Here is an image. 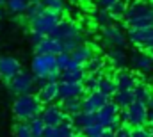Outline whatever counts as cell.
Returning <instances> with one entry per match:
<instances>
[{
	"mask_svg": "<svg viewBox=\"0 0 153 137\" xmlns=\"http://www.w3.org/2000/svg\"><path fill=\"white\" fill-rule=\"evenodd\" d=\"M61 13L59 11H53V9H45L41 14H38L36 18L29 20L30 23V41L32 45H38L41 39H45L46 36H52L57 23L61 22Z\"/></svg>",
	"mask_w": 153,
	"mask_h": 137,
	"instance_id": "obj_1",
	"label": "cell"
},
{
	"mask_svg": "<svg viewBox=\"0 0 153 137\" xmlns=\"http://www.w3.org/2000/svg\"><path fill=\"white\" fill-rule=\"evenodd\" d=\"M125 25L128 29H143L153 25V4L146 0H135L126 5Z\"/></svg>",
	"mask_w": 153,
	"mask_h": 137,
	"instance_id": "obj_2",
	"label": "cell"
},
{
	"mask_svg": "<svg viewBox=\"0 0 153 137\" xmlns=\"http://www.w3.org/2000/svg\"><path fill=\"white\" fill-rule=\"evenodd\" d=\"M41 110H43V102L38 98V95L32 93L16 96L13 103V114L18 121H30L36 116H41Z\"/></svg>",
	"mask_w": 153,
	"mask_h": 137,
	"instance_id": "obj_3",
	"label": "cell"
},
{
	"mask_svg": "<svg viewBox=\"0 0 153 137\" xmlns=\"http://www.w3.org/2000/svg\"><path fill=\"white\" fill-rule=\"evenodd\" d=\"M53 37H57L61 43H62V48L66 52H71L75 50L76 46L84 41V34H82V29L76 25L75 22L71 20H61L53 31Z\"/></svg>",
	"mask_w": 153,
	"mask_h": 137,
	"instance_id": "obj_4",
	"label": "cell"
},
{
	"mask_svg": "<svg viewBox=\"0 0 153 137\" xmlns=\"http://www.w3.org/2000/svg\"><path fill=\"white\" fill-rule=\"evenodd\" d=\"M5 86H7L9 93L14 95V96L27 95V93H32L34 91V87H36V77H34V73H27V71L22 69L13 78L5 80Z\"/></svg>",
	"mask_w": 153,
	"mask_h": 137,
	"instance_id": "obj_5",
	"label": "cell"
},
{
	"mask_svg": "<svg viewBox=\"0 0 153 137\" xmlns=\"http://www.w3.org/2000/svg\"><path fill=\"white\" fill-rule=\"evenodd\" d=\"M30 68H32V73H34L36 78H46L52 69L57 68L55 55L53 54H36L34 59H32V66Z\"/></svg>",
	"mask_w": 153,
	"mask_h": 137,
	"instance_id": "obj_6",
	"label": "cell"
},
{
	"mask_svg": "<svg viewBox=\"0 0 153 137\" xmlns=\"http://www.w3.org/2000/svg\"><path fill=\"white\" fill-rule=\"evenodd\" d=\"M148 103L144 102H132L128 107H126V112H128V125L132 127H144L148 123Z\"/></svg>",
	"mask_w": 153,
	"mask_h": 137,
	"instance_id": "obj_7",
	"label": "cell"
},
{
	"mask_svg": "<svg viewBox=\"0 0 153 137\" xmlns=\"http://www.w3.org/2000/svg\"><path fill=\"white\" fill-rule=\"evenodd\" d=\"M102 39H103V43H105L109 48H114V46L123 48V46L126 45V41H128V36L123 34V31H121L117 25L111 23V25H107V27H102Z\"/></svg>",
	"mask_w": 153,
	"mask_h": 137,
	"instance_id": "obj_8",
	"label": "cell"
},
{
	"mask_svg": "<svg viewBox=\"0 0 153 137\" xmlns=\"http://www.w3.org/2000/svg\"><path fill=\"white\" fill-rule=\"evenodd\" d=\"M66 116L68 114L62 110V107L55 105V103H46V107H43V110H41V118L46 127H59L66 119Z\"/></svg>",
	"mask_w": 153,
	"mask_h": 137,
	"instance_id": "obj_9",
	"label": "cell"
},
{
	"mask_svg": "<svg viewBox=\"0 0 153 137\" xmlns=\"http://www.w3.org/2000/svg\"><path fill=\"white\" fill-rule=\"evenodd\" d=\"M128 41L134 43L135 46L146 50L153 41V25L143 27V29H128Z\"/></svg>",
	"mask_w": 153,
	"mask_h": 137,
	"instance_id": "obj_10",
	"label": "cell"
},
{
	"mask_svg": "<svg viewBox=\"0 0 153 137\" xmlns=\"http://www.w3.org/2000/svg\"><path fill=\"white\" fill-rule=\"evenodd\" d=\"M109 100L111 98L107 95L100 93L98 89L96 91H87V95L82 98V110H85V112H96V110H100Z\"/></svg>",
	"mask_w": 153,
	"mask_h": 137,
	"instance_id": "obj_11",
	"label": "cell"
},
{
	"mask_svg": "<svg viewBox=\"0 0 153 137\" xmlns=\"http://www.w3.org/2000/svg\"><path fill=\"white\" fill-rule=\"evenodd\" d=\"M119 110H121V107H119L112 98H111V100L105 103L100 110H96L98 125H102V127H105V128H107V127H109V125L116 119V118L119 116Z\"/></svg>",
	"mask_w": 153,
	"mask_h": 137,
	"instance_id": "obj_12",
	"label": "cell"
},
{
	"mask_svg": "<svg viewBox=\"0 0 153 137\" xmlns=\"http://www.w3.org/2000/svg\"><path fill=\"white\" fill-rule=\"evenodd\" d=\"M130 64L134 71H139V73H152L153 71V57L146 52H134L132 57H130Z\"/></svg>",
	"mask_w": 153,
	"mask_h": 137,
	"instance_id": "obj_13",
	"label": "cell"
},
{
	"mask_svg": "<svg viewBox=\"0 0 153 137\" xmlns=\"http://www.w3.org/2000/svg\"><path fill=\"white\" fill-rule=\"evenodd\" d=\"M20 71H22V64L16 57H11V55H2L0 57V77L4 80L13 78Z\"/></svg>",
	"mask_w": 153,
	"mask_h": 137,
	"instance_id": "obj_14",
	"label": "cell"
},
{
	"mask_svg": "<svg viewBox=\"0 0 153 137\" xmlns=\"http://www.w3.org/2000/svg\"><path fill=\"white\" fill-rule=\"evenodd\" d=\"M34 50H36V54H53V55L64 52L62 43L53 36H46L45 39H41L38 45H34Z\"/></svg>",
	"mask_w": 153,
	"mask_h": 137,
	"instance_id": "obj_15",
	"label": "cell"
},
{
	"mask_svg": "<svg viewBox=\"0 0 153 137\" xmlns=\"http://www.w3.org/2000/svg\"><path fill=\"white\" fill-rule=\"evenodd\" d=\"M114 80H116L117 89H134V87H135V84L139 82V78L135 77V73H134V71H130V69H126V68L116 69Z\"/></svg>",
	"mask_w": 153,
	"mask_h": 137,
	"instance_id": "obj_16",
	"label": "cell"
},
{
	"mask_svg": "<svg viewBox=\"0 0 153 137\" xmlns=\"http://www.w3.org/2000/svg\"><path fill=\"white\" fill-rule=\"evenodd\" d=\"M84 91H85L84 82H66V80L59 82V100L71 98V96H82Z\"/></svg>",
	"mask_w": 153,
	"mask_h": 137,
	"instance_id": "obj_17",
	"label": "cell"
},
{
	"mask_svg": "<svg viewBox=\"0 0 153 137\" xmlns=\"http://www.w3.org/2000/svg\"><path fill=\"white\" fill-rule=\"evenodd\" d=\"M38 98L43 102V105L46 103H53L59 98V82L48 80L46 84H43L38 91Z\"/></svg>",
	"mask_w": 153,
	"mask_h": 137,
	"instance_id": "obj_18",
	"label": "cell"
},
{
	"mask_svg": "<svg viewBox=\"0 0 153 137\" xmlns=\"http://www.w3.org/2000/svg\"><path fill=\"white\" fill-rule=\"evenodd\" d=\"M85 68L82 64H76L75 61H71V64L66 69H62L61 73V80H66V82H84L85 78Z\"/></svg>",
	"mask_w": 153,
	"mask_h": 137,
	"instance_id": "obj_19",
	"label": "cell"
},
{
	"mask_svg": "<svg viewBox=\"0 0 153 137\" xmlns=\"http://www.w3.org/2000/svg\"><path fill=\"white\" fill-rule=\"evenodd\" d=\"M73 119V125H75L78 130H84L85 127H91V125H96L98 119H96V112H85V110H80L78 114L71 116Z\"/></svg>",
	"mask_w": 153,
	"mask_h": 137,
	"instance_id": "obj_20",
	"label": "cell"
},
{
	"mask_svg": "<svg viewBox=\"0 0 153 137\" xmlns=\"http://www.w3.org/2000/svg\"><path fill=\"white\" fill-rule=\"evenodd\" d=\"M107 59H109V63L112 64V68H116V69L126 68V63H128L126 54H125L123 48H119V46H114V48H111V50L107 52Z\"/></svg>",
	"mask_w": 153,
	"mask_h": 137,
	"instance_id": "obj_21",
	"label": "cell"
},
{
	"mask_svg": "<svg viewBox=\"0 0 153 137\" xmlns=\"http://www.w3.org/2000/svg\"><path fill=\"white\" fill-rule=\"evenodd\" d=\"M70 54H71V59L75 61L76 64H82V66L94 55V54H93V48H91L89 45H84V43H80L75 50H71Z\"/></svg>",
	"mask_w": 153,
	"mask_h": 137,
	"instance_id": "obj_22",
	"label": "cell"
},
{
	"mask_svg": "<svg viewBox=\"0 0 153 137\" xmlns=\"http://www.w3.org/2000/svg\"><path fill=\"white\" fill-rule=\"evenodd\" d=\"M61 107L68 116H75L82 110V96H71V98H64L61 100Z\"/></svg>",
	"mask_w": 153,
	"mask_h": 137,
	"instance_id": "obj_23",
	"label": "cell"
},
{
	"mask_svg": "<svg viewBox=\"0 0 153 137\" xmlns=\"http://www.w3.org/2000/svg\"><path fill=\"white\" fill-rule=\"evenodd\" d=\"M98 91L107 95L109 98L114 96V93L117 91V86H116L114 77H109V75H102L100 77V82H98Z\"/></svg>",
	"mask_w": 153,
	"mask_h": 137,
	"instance_id": "obj_24",
	"label": "cell"
},
{
	"mask_svg": "<svg viewBox=\"0 0 153 137\" xmlns=\"http://www.w3.org/2000/svg\"><path fill=\"white\" fill-rule=\"evenodd\" d=\"M114 100L121 109H126L132 102H135V95H134V89H117L112 96Z\"/></svg>",
	"mask_w": 153,
	"mask_h": 137,
	"instance_id": "obj_25",
	"label": "cell"
},
{
	"mask_svg": "<svg viewBox=\"0 0 153 137\" xmlns=\"http://www.w3.org/2000/svg\"><path fill=\"white\" fill-rule=\"evenodd\" d=\"M152 86L150 84H146V82H137L135 84V87H134V95H135V100H139V102H144L148 103L150 102V98H152Z\"/></svg>",
	"mask_w": 153,
	"mask_h": 137,
	"instance_id": "obj_26",
	"label": "cell"
},
{
	"mask_svg": "<svg viewBox=\"0 0 153 137\" xmlns=\"http://www.w3.org/2000/svg\"><path fill=\"white\" fill-rule=\"evenodd\" d=\"M5 5H7V11L13 16H22V14H25V11L29 7V2L27 0H7Z\"/></svg>",
	"mask_w": 153,
	"mask_h": 137,
	"instance_id": "obj_27",
	"label": "cell"
},
{
	"mask_svg": "<svg viewBox=\"0 0 153 137\" xmlns=\"http://www.w3.org/2000/svg\"><path fill=\"white\" fill-rule=\"evenodd\" d=\"M84 68L87 73H94V71H103L105 69V59L102 57V55H93L85 64H84Z\"/></svg>",
	"mask_w": 153,
	"mask_h": 137,
	"instance_id": "obj_28",
	"label": "cell"
},
{
	"mask_svg": "<svg viewBox=\"0 0 153 137\" xmlns=\"http://www.w3.org/2000/svg\"><path fill=\"white\" fill-rule=\"evenodd\" d=\"M103 75V71H94V73H85V78H84V87L85 91H96L98 89V82H100V77Z\"/></svg>",
	"mask_w": 153,
	"mask_h": 137,
	"instance_id": "obj_29",
	"label": "cell"
},
{
	"mask_svg": "<svg viewBox=\"0 0 153 137\" xmlns=\"http://www.w3.org/2000/svg\"><path fill=\"white\" fill-rule=\"evenodd\" d=\"M14 136L18 137H32V127H30V121H18L13 128Z\"/></svg>",
	"mask_w": 153,
	"mask_h": 137,
	"instance_id": "obj_30",
	"label": "cell"
},
{
	"mask_svg": "<svg viewBox=\"0 0 153 137\" xmlns=\"http://www.w3.org/2000/svg\"><path fill=\"white\" fill-rule=\"evenodd\" d=\"M109 13L112 14L114 20H125V13H126V4L123 0H117L114 5L109 7Z\"/></svg>",
	"mask_w": 153,
	"mask_h": 137,
	"instance_id": "obj_31",
	"label": "cell"
},
{
	"mask_svg": "<svg viewBox=\"0 0 153 137\" xmlns=\"http://www.w3.org/2000/svg\"><path fill=\"white\" fill-rule=\"evenodd\" d=\"M80 136H87V137H105V127L102 125H91L85 127L84 130H80Z\"/></svg>",
	"mask_w": 153,
	"mask_h": 137,
	"instance_id": "obj_32",
	"label": "cell"
},
{
	"mask_svg": "<svg viewBox=\"0 0 153 137\" xmlns=\"http://www.w3.org/2000/svg\"><path fill=\"white\" fill-rule=\"evenodd\" d=\"M112 22H114V18H112V14L109 13V9L100 7V11H96V23H98L100 27H107V25H111Z\"/></svg>",
	"mask_w": 153,
	"mask_h": 137,
	"instance_id": "obj_33",
	"label": "cell"
},
{
	"mask_svg": "<svg viewBox=\"0 0 153 137\" xmlns=\"http://www.w3.org/2000/svg\"><path fill=\"white\" fill-rule=\"evenodd\" d=\"M45 9H46V5L43 4V0H41V2H32V4H29V7H27V11H25V16H27V20H32V18H36L38 14H41Z\"/></svg>",
	"mask_w": 153,
	"mask_h": 137,
	"instance_id": "obj_34",
	"label": "cell"
},
{
	"mask_svg": "<svg viewBox=\"0 0 153 137\" xmlns=\"http://www.w3.org/2000/svg\"><path fill=\"white\" fill-rule=\"evenodd\" d=\"M71 61H73V59H71V54H70V52H66V50L55 55V64H57V68L61 69V71L68 68V66L71 64Z\"/></svg>",
	"mask_w": 153,
	"mask_h": 137,
	"instance_id": "obj_35",
	"label": "cell"
},
{
	"mask_svg": "<svg viewBox=\"0 0 153 137\" xmlns=\"http://www.w3.org/2000/svg\"><path fill=\"white\" fill-rule=\"evenodd\" d=\"M30 127H32V137H41L45 132V121L41 116H36L34 119H30Z\"/></svg>",
	"mask_w": 153,
	"mask_h": 137,
	"instance_id": "obj_36",
	"label": "cell"
},
{
	"mask_svg": "<svg viewBox=\"0 0 153 137\" xmlns=\"http://www.w3.org/2000/svg\"><path fill=\"white\" fill-rule=\"evenodd\" d=\"M43 4H45L48 9H53V11H59V13H62V11L66 9L64 0H43Z\"/></svg>",
	"mask_w": 153,
	"mask_h": 137,
	"instance_id": "obj_37",
	"label": "cell"
},
{
	"mask_svg": "<svg viewBox=\"0 0 153 137\" xmlns=\"http://www.w3.org/2000/svg\"><path fill=\"white\" fill-rule=\"evenodd\" d=\"M153 132L144 125V127H134L132 128V137H152Z\"/></svg>",
	"mask_w": 153,
	"mask_h": 137,
	"instance_id": "obj_38",
	"label": "cell"
},
{
	"mask_svg": "<svg viewBox=\"0 0 153 137\" xmlns=\"http://www.w3.org/2000/svg\"><path fill=\"white\" fill-rule=\"evenodd\" d=\"M132 125H128V123H121V127L116 130V137H132Z\"/></svg>",
	"mask_w": 153,
	"mask_h": 137,
	"instance_id": "obj_39",
	"label": "cell"
},
{
	"mask_svg": "<svg viewBox=\"0 0 153 137\" xmlns=\"http://www.w3.org/2000/svg\"><path fill=\"white\" fill-rule=\"evenodd\" d=\"M43 136L45 137H59V130H57V127H45Z\"/></svg>",
	"mask_w": 153,
	"mask_h": 137,
	"instance_id": "obj_40",
	"label": "cell"
},
{
	"mask_svg": "<svg viewBox=\"0 0 153 137\" xmlns=\"http://www.w3.org/2000/svg\"><path fill=\"white\" fill-rule=\"evenodd\" d=\"M116 2H117V0H98V5L103 7V9H109L111 5H114Z\"/></svg>",
	"mask_w": 153,
	"mask_h": 137,
	"instance_id": "obj_41",
	"label": "cell"
},
{
	"mask_svg": "<svg viewBox=\"0 0 153 137\" xmlns=\"http://www.w3.org/2000/svg\"><path fill=\"white\" fill-rule=\"evenodd\" d=\"M146 127H148V128L153 132V109H150V110H148V123H146Z\"/></svg>",
	"mask_w": 153,
	"mask_h": 137,
	"instance_id": "obj_42",
	"label": "cell"
},
{
	"mask_svg": "<svg viewBox=\"0 0 153 137\" xmlns=\"http://www.w3.org/2000/svg\"><path fill=\"white\" fill-rule=\"evenodd\" d=\"M148 107L153 109V93H152V98H150V102H148Z\"/></svg>",
	"mask_w": 153,
	"mask_h": 137,
	"instance_id": "obj_43",
	"label": "cell"
},
{
	"mask_svg": "<svg viewBox=\"0 0 153 137\" xmlns=\"http://www.w3.org/2000/svg\"><path fill=\"white\" fill-rule=\"evenodd\" d=\"M150 86H152V89H153V73L150 75Z\"/></svg>",
	"mask_w": 153,
	"mask_h": 137,
	"instance_id": "obj_44",
	"label": "cell"
},
{
	"mask_svg": "<svg viewBox=\"0 0 153 137\" xmlns=\"http://www.w3.org/2000/svg\"><path fill=\"white\" fill-rule=\"evenodd\" d=\"M5 2H7V0H0V7H4V5H5Z\"/></svg>",
	"mask_w": 153,
	"mask_h": 137,
	"instance_id": "obj_45",
	"label": "cell"
},
{
	"mask_svg": "<svg viewBox=\"0 0 153 137\" xmlns=\"http://www.w3.org/2000/svg\"><path fill=\"white\" fill-rule=\"evenodd\" d=\"M2 18H4V9L0 7V20H2Z\"/></svg>",
	"mask_w": 153,
	"mask_h": 137,
	"instance_id": "obj_46",
	"label": "cell"
},
{
	"mask_svg": "<svg viewBox=\"0 0 153 137\" xmlns=\"http://www.w3.org/2000/svg\"><path fill=\"white\" fill-rule=\"evenodd\" d=\"M148 48H153V41L150 43V46H148ZM148 48H146V50H148Z\"/></svg>",
	"mask_w": 153,
	"mask_h": 137,
	"instance_id": "obj_47",
	"label": "cell"
},
{
	"mask_svg": "<svg viewBox=\"0 0 153 137\" xmlns=\"http://www.w3.org/2000/svg\"><path fill=\"white\" fill-rule=\"evenodd\" d=\"M152 4H153V0H152Z\"/></svg>",
	"mask_w": 153,
	"mask_h": 137,
	"instance_id": "obj_48",
	"label": "cell"
}]
</instances>
